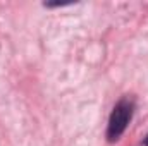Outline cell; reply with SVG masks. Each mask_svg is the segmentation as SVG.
Listing matches in <instances>:
<instances>
[{"instance_id":"cell-1","label":"cell","mask_w":148,"mask_h":146,"mask_svg":"<svg viewBox=\"0 0 148 146\" xmlns=\"http://www.w3.org/2000/svg\"><path fill=\"white\" fill-rule=\"evenodd\" d=\"M133 112H134V100L129 96H124L117 102V105L114 107L109 119V126H107V139L114 143L117 141L124 131L127 129L131 119H133Z\"/></svg>"},{"instance_id":"cell-2","label":"cell","mask_w":148,"mask_h":146,"mask_svg":"<svg viewBox=\"0 0 148 146\" xmlns=\"http://www.w3.org/2000/svg\"><path fill=\"white\" fill-rule=\"evenodd\" d=\"M143 145H145V146H148V134H147V138L143 139Z\"/></svg>"}]
</instances>
